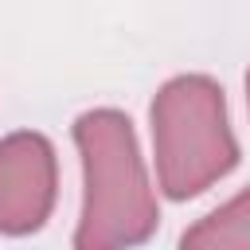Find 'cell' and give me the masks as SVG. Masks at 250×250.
I'll return each mask as SVG.
<instances>
[{
  "instance_id": "1",
  "label": "cell",
  "mask_w": 250,
  "mask_h": 250,
  "mask_svg": "<svg viewBox=\"0 0 250 250\" xmlns=\"http://www.w3.org/2000/svg\"><path fill=\"white\" fill-rule=\"evenodd\" d=\"M74 145L86 180L74 246L105 250L148 242L160 211L137 148L133 121L121 109H86L74 121Z\"/></svg>"
},
{
  "instance_id": "4",
  "label": "cell",
  "mask_w": 250,
  "mask_h": 250,
  "mask_svg": "<svg viewBox=\"0 0 250 250\" xmlns=\"http://www.w3.org/2000/svg\"><path fill=\"white\" fill-rule=\"evenodd\" d=\"M180 246L191 250H246L250 246V188H242L234 199L203 215L195 227L180 234Z\"/></svg>"
},
{
  "instance_id": "5",
  "label": "cell",
  "mask_w": 250,
  "mask_h": 250,
  "mask_svg": "<svg viewBox=\"0 0 250 250\" xmlns=\"http://www.w3.org/2000/svg\"><path fill=\"white\" fill-rule=\"evenodd\" d=\"M246 105H250V70H246Z\"/></svg>"
},
{
  "instance_id": "2",
  "label": "cell",
  "mask_w": 250,
  "mask_h": 250,
  "mask_svg": "<svg viewBox=\"0 0 250 250\" xmlns=\"http://www.w3.org/2000/svg\"><path fill=\"white\" fill-rule=\"evenodd\" d=\"M156 184L168 199H191L238 164L223 86L207 74L168 78L148 109Z\"/></svg>"
},
{
  "instance_id": "3",
  "label": "cell",
  "mask_w": 250,
  "mask_h": 250,
  "mask_svg": "<svg viewBox=\"0 0 250 250\" xmlns=\"http://www.w3.org/2000/svg\"><path fill=\"white\" fill-rule=\"evenodd\" d=\"M59 195L55 145L43 133H12L0 141V234H35Z\"/></svg>"
}]
</instances>
